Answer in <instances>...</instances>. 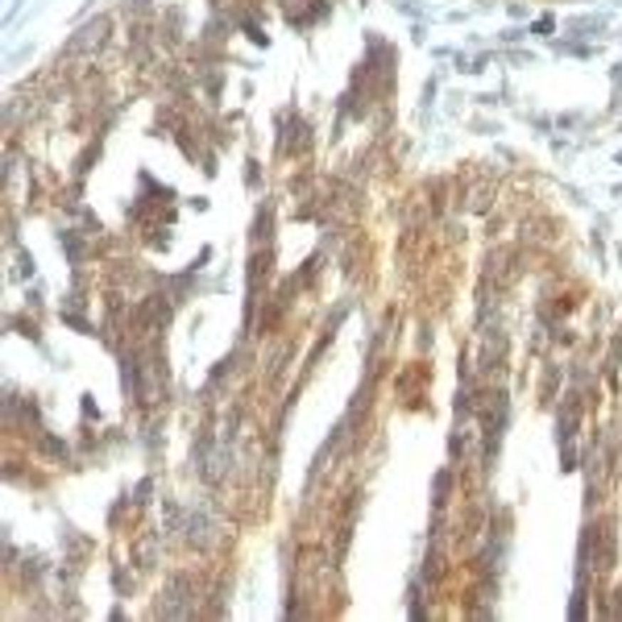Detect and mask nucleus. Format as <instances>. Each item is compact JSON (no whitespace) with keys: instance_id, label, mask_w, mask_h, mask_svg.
Returning <instances> with one entry per match:
<instances>
[{"instance_id":"1","label":"nucleus","mask_w":622,"mask_h":622,"mask_svg":"<svg viewBox=\"0 0 622 622\" xmlns=\"http://www.w3.org/2000/svg\"><path fill=\"white\" fill-rule=\"evenodd\" d=\"M17 262H21V274L29 278V274H33V258H29V253H17Z\"/></svg>"}]
</instances>
